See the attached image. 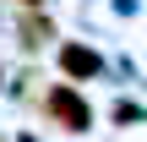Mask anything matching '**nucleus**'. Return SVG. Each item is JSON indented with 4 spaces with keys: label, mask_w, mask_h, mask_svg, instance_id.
Masks as SVG:
<instances>
[{
    "label": "nucleus",
    "mask_w": 147,
    "mask_h": 142,
    "mask_svg": "<svg viewBox=\"0 0 147 142\" xmlns=\"http://www.w3.org/2000/svg\"><path fill=\"white\" fill-rule=\"evenodd\" d=\"M49 115H55V120H65V131H87V120H93V115H87V104H82L71 88H55V93H49Z\"/></svg>",
    "instance_id": "f257e3e1"
},
{
    "label": "nucleus",
    "mask_w": 147,
    "mask_h": 142,
    "mask_svg": "<svg viewBox=\"0 0 147 142\" xmlns=\"http://www.w3.org/2000/svg\"><path fill=\"white\" fill-rule=\"evenodd\" d=\"M60 60H65V71H71V77H93V71L104 66L98 55H87V49H76V44H65V49H60Z\"/></svg>",
    "instance_id": "f03ea898"
},
{
    "label": "nucleus",
    "mask_w": 147,
    "mask_h": 142,
    "mask_svg": "<svg viewBox=\"0 0 147 142\" xmlns=\"http://www.w3.org/2000/svg\"><path fill=\"white\" fill-rule=\"evenodd\" d=\"M22 5H38V0H22Z\"/></svg>",
    "instance_id": "7ed1b4c3"
}]
</instances>
